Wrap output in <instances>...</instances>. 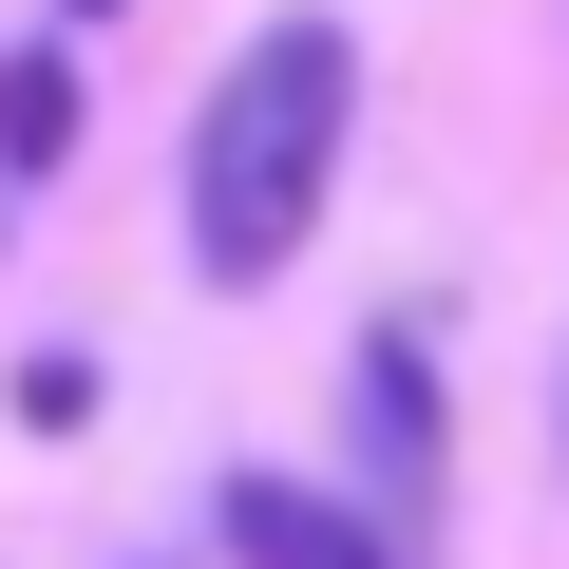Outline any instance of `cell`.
<instances>
[{
    "label": "cell",
    "mask_w": 569,
    "mask_h": 569,
    "mask_svg": "<svg viewBox=\"0 0 569 569\" xmlns=\"http://www.w3.org/2000/svg\"><path fill=\"white\" fill-rule=\"evenodd\" d=\"M342 152H361V39L323 0H284V20L228 39V77L190 96V284H284L342 209Z\"/></svg>",
    "instance_id": "cell-1"
},
{
    "label": "cell",
    "mask_w": 569,
    "mask_h": 569,
    "mask_svg": "<svg viewBox=\"0 0 569 569\" xmlns=\"http://www.w3.org/2000/svg\"><path fill=\"white\" fill-rule=\"evenodd\" d=\"M342 437H361V512L418 531L437 475H456V399H437V342H418V323H361V361H342Z\"/></svg>",
    "instance_id": "cell-2"
},
{
    "label": "cell",
    "mask_w": 569,
    "mask_h": 569,
    "mask_svg": "<svg viewBox=\"0 0 569 569\" xmlns=\"http://www.w3.org/2000/svg\"><path fill=\"white\" fill-rule=\"evenodd\" d=\"M209 550L228 569H399V531L361 493H323V475H228L209 493Z\"/></svg>",
    "instance_id": "cell-3"
},
{
    "label": "cell",
    "mask_w": 569,
    "mask_h": 569,
    "mask_svg": "<svg viewBox=\"0 0 569 569\" xmlns=\"http://www.w3.org/2000/svg\"><path fill=\"white\" fill-rule=\"evenodd\" d=\"M77 39H0V190H58L77 171Z\"/></svg>",
    "instance_id": "cell-4"
},
{
    "label": "cell",
    "mask_w": 569,
    "mask_h": 569,
    "mask_svg": "<svg viewBox=\"0 0 569 569\" xmlns=\"http://www.w3.org/2000/svg\"><path fill=\"white\" fill-rule=\"evenodd\" d=\"M77 418H96V361L39 342V361H20V437H77Z\"/></svg>",
    "instance_id": "cell-5"
},
{
    "label": "cell",
    "mask_w": 569,
    "mask_h": 569,
    "mask_svg": "<svg viewBox=\"0 0 569 569\" xmlns=\"http://www.w3.org/2000/svg\"><path fill=\"white\" fill-rule=\"evenodd\" d=\"M58 20H133V0H58Z\"/></svg>",
    "instance_id": "cell-6"
},
{
    "label": "cell",
    "mask_w": 569,
    "mask_h": 569,
    "mask_svg": "<svg viewBox=\"0 0 569 569\" xmlns=\"http://www.w3.org/2000/svg\"><path fill=\"white\" fill-rule=\"evenodd\" d=\"M550 418H569V399H550Z\"/></svg>",
    "instance_id": "cell-7"
}]
</instances>
